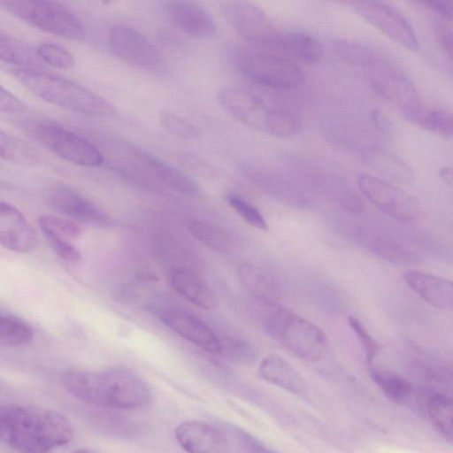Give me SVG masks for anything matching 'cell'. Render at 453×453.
<instances>
[{"instance_id":"6da1fadb","label":"cell","mask_w":453,"mask_h":453,"mask_svg":"<svg viewBox=\"0 0 453 453\" xmlns=\"http://www.w3.org/2000/svg\"><path fill=\"white\" fill-rule=\"evenodd\" d=\"M73 427L60 411L0 403V441L19 452L42 453L68 443Z\"/></svg>"},{"instance_id":"7a4b0ae2","label":"cell","mask_w":453,"mask_h":453,"mask_svg":"<svg viewBox=\"0 0 453 453\" xmlns=\"http://www.w3.org/2000/svg\"><path fill=\"white\" fill-rule=\"evenodd\" d=\"M61 380L72 395L95 406L135 410L145 407L151 400L144 380L127 368L101 372L70 369L63 372Z\"/></svg>"},{"instance_id":"3957f363","label":"cell","mask_w":453,"mask_h":453,"mask_svg":"<svg viewBox=\"0 0 453 453\" xmlns=\"http://www.w3.org/2000/svg\"><path fill=\"white\" fill-rule=\"evenodd\" d=\"M12 74L27 89L49 104L84 115L109 118L115 108L104 97L69 79L41 69L16 68Z\"/></svg>"},{"instance_id":"277c9868","label":"cell","mask_w":453,"mask_h":453,"mask_svg":"<svg viewBox=\"0 0 453 453\" xmlns=\"http://www.w3.org/2000/svg\"><path fill=\"white\" fill-rule=\"evenodd\" d=\"M218 101L233 118L259 132L279 138H290L300 129V122L294 113L271 107L240 88L229 86L221 88Z\"/></svg>"},{"instance_id":"5b68a950","label":"cell","mask_w":453,"mask_h":453,"mask_svg":"<svg viewBox=\"0 0 453 453\" xmlns=\"http://www.w3.org/2000/svg\"><path fill=\"white\" fill-rule=\"evenodd\" d=\"M268 334L301 359L318 361L327 349L322 329L311 320L286 308H275L267 317Z\"/></svg>"},{"instance_id":"8992f818","label":"cell","mask_w":453,"mask_h":453,"mask_svg":"<svg viewBox=\"0 0 453 453\" xmlns=\"http://www.w3.org/2000/svg\"><path fill=\"white\" fill-rule=\"evenodd\" d=\"M240 72L253 82L273 89L288 90L299 87L304 75L291 60L255 47H240L234 54Z\"/></svg>"},{"instance_id":"52a82bcc","label":"cell","mask_w":453,"mask_h":453,"mask_svg":"<svg viewBox=\"0 0 453 453\" xmlns=\"http://www.w3.org/2000/svg\"><path fill=\"white\" fill-rule=\"evenodd\" d=\"M0 6L49 34L74 41L86 36L81 20L58 0H0Z\"/></svg>"},{"instance_id":"ba28073f","label":"cell","mask_w":453,"mask_h":453,"mask_svg":"<svg viewBox=\"0 0 453 453\" xmlns=\"http://www.w3.org/2000/svg\"><path fill=\"white\" fill-rule=\"evenodd\" d=\"M31 133L35 140L46 149L74 165L96 167L104 161L101 151L94 144L53 119L36 121L31 127Z\"/></svg>"},{"instance_id":"9c48e42d","label":"cell","mask_w":453,"mask_h":453,"mask_svg":"<svg viewBox=\"0 0 453 453\" xmlns=\"http://www.w3.org/2000/svg\"><path fill=\"white\" fill-rule=\"evenodd\" d=\"M224 12L234 29L250 46L283 52L281 35L256 4L248 0H231L224 5Z\"/></svg>"},{"instance_id":"30bf717a","label":"cell","mask_w":453,"mask_h":453,"mask_svg":"<svg viewBox=\"0 0 453 453\" xmlns=\"http://www.w3.org/2000/svg\"><path fill=\"white\" fill-rule=\"evenodd\" d=\"M358 187L372 204L402 223H414L421 217V206L417 198L390 182L362 174Z\"/></svg>"},{"instance_id":"8fae6325","label":"cell","mask_w":453,"mask_h":453,"mask_svg":"<svg viewBox=\"0 0 453 453\" xmlns=\"http://www.w3.org/2000/svg\"><path fill=\"white\" fill-rule=\"evenodd\" d=\"M371 26L395 43L410 50L418 48V40L408 20L381 0H350L349 4Z\"/></svg>"},{"instance_id":"7c38bea8","label":"cell","mask_w":453,"mask_h":453,"mask_svg":"<svg viewBox=\"0 0 453 453\" xmlns=\"http://www.w3.org/2000/svg\"><path fill=\"white\" fill-rule=\"evenodd\" d=\"M366 70H369L370 83L373 90L380 96L400 107L407 118L421 108L414 86L395 66L381 58Z\"/></svg>"},{"instance_id":"4fadbf2b","label":"cell","mask_w":453,"mask_h":453,"mask_svg":"<svg viewBox=\"0 0 453 453\" xmlns=\"http://www.w3.org/2000/svg\"><path fill=\"white\" fill-rule=\"evenodd\" d=\"M150 310L171 330L211 354L220 353V340L194 314L168 304L150 306Z\"/></svg>"},{"instance_id":"5bb4252c","label":"cell","mask_w":453,"mask_h":453,"mask_svg":"<svg viewBox=\"0 0 453 453\" xmlns=\"http://www.w3.org/2000/svg\"><path fill=\"white\" fill-rule=\"evenodd\" d=\"M109 46L120 60L130 65L152 67L160 62V56L154 45L136 29L116 25L109 33Z\"/></svg>"},{"instance_id":"9a60e30c","label":"cell","mask_w":453,"mask_h":453,"mask_svg":"<svg viewBox=\"0 0 453 453\" xmlns=\"http://www.w3.org/2000/svg\"><path fill=\"white\" fill-rule=\"evenodd\" d=\"M49 205L75 222L96 227H110L111 219L77 191L64 185L54 187L48 195Z\"/></svg>"},{"instance_id":"2e32d148","label":"cell","mask_w":453,"mask_h":453,"mask_svg":"<svg viewBox=\"0 0 453 453\" xmlns=\"http://www.w3.org/2000/svg\"><path fill=\"white\" fill-rule=\"evenodd\" d=\"M179 444L191 453H223L230 450L231 441L226 429L203 421L191 420L175 429Z\"/></svg>"},{"instance_id":"e0dca14e","label":"cell","mask_w":453,"mask_h":453,"mask_svg":"<svg viewBox=\"0 0 453 453\" xmlns=\"http://www.w3.org/2000/svg\"><path fill=\"white\" fill-rule=\"evenodd\" d=\"M40 238L25 215L15 206L0 200V245L18 253L35 250Z\"/></svg>"},{"instance_id":"ac0fdd59","label":"cell","mask_w":453,"mask_h":453,"mask_svg":"<svg viewBox=\"0 0 453 453\" xmlns=\"http://www.w3.org/2000/svg\"><path fill=\"white\" fill-rule=\"evenodd\" d=\"M165 14L170 22L183 33L195 38L208 40L216 33V26L211 15L198 4L191 0H169Z\"/></svg>"},{"instance_id":"d6986e66","label":"cell","mask_w":453,"mask_h":453,"mask_svg":"<svg viewBox=\"0 0 453 453\" xmlns=\"http://www.w3.org/2000/svg\"><path fill=\"white\" fill-rule=\"evenodd\" d=\"M243 173L265 193L295 208H305L308 197L294 181L267 168L243 165Z\"/></svg>"},{"instance_id":"ffe728a7","label":"cell","mask_w":453,"mask_h":453,"mask_svg":"<svg viewBox=\"0 0 453 453\" xmlns=\"http://www.w3.org/2000/svg\"><path fill=\"white\" fill-rule=\"evenodd\" d=\"M304 170L306 180L318 191L322 192L341 207L352 213H360L364 204L349 182L342 176L322 169L319 166L307 165Z\"/></svg>"},{"instance_id":"44dd1931","label":"cell","mask_w":453,"mask_h":453,"mask_svg":"<svg viewBox=\"0 0 453 453\" xmlns=\"http://www.w3.org/2000/svg\"><path fill=\"white\" fill-rule=\"evenodd\" d=\"M406 284L430 305L450 310L453 306L451 280L420 270H411L404 274Z\"/></svg>"},{"instance_id":"7402d4cb","label":"cell","mask_w":453,"mask_h":453,"mask_svg":"<svg viewBox=\"0 0 453 453\" xmlns=\"http://www.w3.org/2000/svg\"><path fill=\"white\" fill-rule=\"evenodd\" d=\"M132 153L147 165L161 181L178 193L188 196H196L200 194L197 183L180 170L139 147H132Z\"/></svg>"},{"instance_id":"603a6c76","label":"cell","mask_w":453,"mask_h":453,"mask_svg":"<svg viewBox=\"0 0 453 453\" xmlns=\"http://www.w3.org/2000/svg\"><path fill=\"white\" fill-rule=\"evenodd\" d=\"M170 282L177 293L192 303L206 310L217 307L215 294L206 281L193 271L175 268L171 273Z\"/></svg>"},{"instance_id":"cb8c5ba5","label":"cell","mask_w":453,"mask_h":453,"mask_svg":"<svg viewBox=\"0 0 453 453\" xmlns=\"http://www.w3.org/2000/svg\"><path fill=\"white\" fill-rule=\"evenodd\" d=\"M350 232L356 242L385 260L395 264L417 261L416 256L409 250L376 232L363 227H353Z\"/></svg>"},{"instance_id":"d4e9b609","label":"cell","mask_w":453,"mask_h":453,"mask_svg":"<svg viewBox=\"0 0 453 453\" xmlns=\"http://www.w3.org/2000/svg\"><path fill=\"white\" fill-rule=\"evenodd\" d=\"M238 275L247 291L260 302L274 305L280 299L281 292L278 283L262 268L244 262L238 267Z\"/></svg>"},{"instance_id":"484cf974","label":"cell","mask_w":453,"mask_h":453,"mask_svg":"<svg viewBox=\"0 0 453 453\" xmlns=\"http://www.w3.org/2000/svg\"><path fill=\"white\" fill-rule=\"evenodd\" d=\"M258 371L265 380L288 392L297 395L305 390V382L301 374L280 356L273 354L265 357Z\"/></svg>"},{"instance_id":"4316f807","label":"cell","mask_w":453,"mask_h":453,"mask_svg":"<svg viewBox=\"0 0 453 453\" xmlns=\"http://www.w3.org/2000/svg\"><path fill=\"white\" fill-rule=\"evenodd\" d=\"M365 164L373 171L394 181L410 184L414 180L411 167L394 154L380 149L369 148L364 151Z\"/></svg>"},{"instance_id":"83f0119b","label":"cell","mask_w":453,"mask_h":453,"mask_svg":"<svg viewBox=\"0 0 453 453\" xmlns=\"http://www.w3.org/2000/svg\"><path fill=\"white\" fill-rule=\"evenodd\" d=\"M281 43L283 52L307 63L318 62L324 55L320 42L306 33L288 32L281 35Z\"/></svg>"},{"instance_id":"f1b7e54d","label":"cell","mask_w":453,"mask_h":453,"mask_svg":"<svg viewBox=\"0 0 453 453\" xmlns=\"http://www.w3.org/2000/svg\"><path fill=\"white\" fill-rule=\"evenodd\" d=\"M370 376L383 394L393 403H404L411 397L412 387L401 375L370 365Z\"/></svg>"},{"instance_id":"f546056e","label":"cell","mask_w":453,"mask_h":453,"mask_svg":"<svg viewBox=\"0 0 453 453\" xmlns=\"http://www.w3.org/2000/svg\"><path fill=\"white\" fill-rule=\"evenodd\" d=\"M0 61L19 68L42 69V62L31 47L8 35L0 34Z\"/></svg>"},{"instance_id":"4dcf8cb0","label":"cell","mask_w":453,"mask_h":453,"mask_svg":"<svg viewBox=\"0 0 453 453\" xmlns=\"http://www.w3.org/2000/svg\"><path fill=\"white\" fill-rule=\"evenodd\" d=\"M0 159L20 165H34L39 157L26 142L0 129Z\"/></svg>"},{"instance_id":"1f68e13d","label":"cell","mask_w":453,"mask_h":453,"mask_svg":"<svg viewBox=\"0 0 453 453\" xmlns=\"http://www.w3.org/2000/svg\"><path fill=\"white\" fill-rule=\"evenodd\" d=\"M34 338L32 327L23 319L0 311V345L20 347Z\"/></svg>"},{"instance_id":"d6a6232c","label":"cell","mask_w":453,"mask_h":453,"mask_svg":"<svg viewBox=\"0 0 453 453\" xmlns=\"http://www.w3.org/2000/svg\"><path fill=\"white\" fill-rule=\"evenodd\" d=\"M431 423L447 441H452V401L443 394L433 395L426 405Z\"/></svg>"},{"instance_id":"836d02e7","label":"cell","mask_w":453,"mask_h":453,"mask_svg":"<svg viewBox=\"0 0 453 453\" xmlns=\"http://www.w3.org/2000/svg\"><path fill=\"white\" fill-rule=\"evenodd\" d=\"M335 52L345 61L365 69L375 65L381 57L367 46L343 38L334 40Z\"/></svg>"},{"instance_id":"e575fe53","label":"cell","mask_w":453,"mask_h":453,"mask_svg":"<svg viewBox=\"0 0 453 453\" xmlns=\"http://www.w3.org/2000/svg\"><path fill=\"white\" fill-rule=\"evenodd\" d=\"M445 139H450L453 134V119L450 112L444 110L423 111L421 108L408 118Z\"/></svg>"},{"instance_id":"d590c367","label":"cell","mask_w":453,"mask_h":453,"mask_svg":"<svg viewBox=\"0 0 453 453\" xmlns=\"http://www.w3.org/2000/svg\"><path fill=\"white\" fill-rule=\"evenodd\" d=\"M190 234L207 248L217 251H227L232 242L229 235L222 229L207 222L193 220L188 223Z\"/></svg>"},{"instance_id":"8d00e7d4","label":"cell","mask_w":453,"mask_h":453,"mask_svg":"<svg viewBox=\"0 0 453 453\" xmlns=\"http://www.w3.org/2000/svg\"><path fill=\"white\" fill-rule=\"evenodd\" d=\"M38 226L44 236L54 235L72 241L81 234L80 226L64 216L41 215L38 218Z\"/></svg>"},{"instance_id":"74e56055","label":"cell","mask_w":453,"mask_h":453,"mask_svg":"<svg viewBox=\"0 0 453 453\" xmlns=\"http://www.w3.org/2000/svg\"><path fill=\"white\" fill-rule=\"evenodd\" d=\"M159 121L165 132L177 138L194 140L200 136V130L194 124L171 111H162Z\"/></svg>"},{"instance_id":"f35d334b","label":"cell","mask_w":453,"mask_h":453,"mask_svg":"<svg viewBox=\"0 0 453 453\" xmlns=\"http://www.w3.org/2000/svg\"><path fill=\"white\" fill-rule=\"evenodd\" d=\"M226 202L250 226L261 231L268 229L267 223L259 210L242 196L230 193L226 196Z\"/></svg>"},{"instance_id":"ab89813d","label":"cell","mask_w":453,"mask_h":453,"mask_svg":"<svg viewBox=\"0 0 453 453\" xmlns=\"http://www.w3.org/2000/svg\"><path fill=\"white\" fill-rule=\"evenodd\" d=\"M35 52L42 63L54 67L70 69L75 64L73 55L66 49L53 42L41 43Z\"/></svg>"},{"instance_id":"60d3db41","label":"cell","mask_w":453,"mask_h":453,"mask_svg":"<svg viewBox=\"0 0 453 453\" xmlns=\"http://www.w3.org/2000/svg\"><path fill=\"white\" fill-rule=\"evenodd\" d=\"M220 353L236 360L249 361L255 357L254 348L248 342L242 339H226L220 341Z\"/></svg>"},{"instance_id":"b9f144b4","label":"cell","mask_w":453,"mask_h":453,"mask_svg":"<svg viewBox=\"0 0 453 453\" xmlns=\"http://www.w3.org/2000/svg\"><path fill=\"white\" fill-rule=\"evenodd\" d=\"M349 324L361 342L367 361L372 365L373 358L376 357L380 349L378 342L357 318L349 317Z\"/></svg>"},{"instance_id":"7bdbcfd3","label":"cell","mask_w":453,"mask_h":453,"mask_svg":"<svg viewBox=\"0 0 453 453\" xmlns=\"http://www.w3.org/2000/svg\"><path fill=\"white\" fill-rule=\"evenodd\" d=\"M53 252L61 259L68 263H78L81 259L80 250L70 240L54 235H45Z\"/></svg>"},{"instance_id":"ee69618b","label":"cell","mask_w":453,"mask_h":453,"mask_svg":"<svg viewBox=\"0 0 453 453\" xmlns=\"http://www.w3.org/2000/svg\"><path fill=\"white\" fill-rule=\"evenodd\" d=\"M230 437L231 444L238 446L241 451L265 452L268 449L257 440L246 432L238 428L226 429Z\"/></svg>"},{"instance_id":"f6af8a7d","label":"cell","mask_w":453,"mask_h":453,"mask_svg":"<svg viewBox=\"0 0 453 453\" xmlns=\"http://www.w3.org/2000/svg\"><path fill=\"white\" fill-rule=\"evenodd\" d=\"M26 104L18 96L0 85V112L16 115L23 112Z\"/></svg>"},{"instance_id":"bcb514c9","label":"cell","mask_w":453,"mask_h":453,"mask_svg":"<svg viewBox=\"0 0 453 453\" xmlns=\"http://www.w3.org/2000/svg\"><path fill=\"white\" fill-rule=\"evenodd\" d=\"M179 159L181 165L193 172L198 173L199 174L211 173V168L209 164L194 154L182 153L180 155Z\"/></svg>"},{"instance_id":"7dc6e473","label":"cell","mask_w":453,"mask_h":453,"mask_svg":"<svg viewBox=\"0 0 453 453\" xmlns=\"http://www.w3.org/2000/svg\"><path fill=\"white\" fill-rule=\"evenodd\" d=\"M434 33L437 37L438 42H440L442 49L449 54V57L452 56V31L450 27L443 22H436L434 24Z\"/></svg>"},{"instance_id":"c3c4849f","label":"cell","mask_w":453,"mask_h":453,"mask_svg":"<svg viewBox=\"0 0 453 453\" xmlns=\"http://www.w3.org/2000/svg\"><path fill=\"white\" fill-rule=\"evenodd\" d=\"M371 119L376 128L383 133H389L392 129L390 119L383 112L379 110H372Z\"/></svg>"},{"instance_id":"681fc988","label":"cell","mask_w":453,"mask_h":453,"mask_svg":"<svg viewBox=\"0 0 453 453\" xmlns=\"http://www.w3.org/2000/svg\"><path fill=\"white\" fill-rule=\"evenodd\" d=\"M440 176L446 183L450 184L452 181V173L450 168H443L440 172Z\"/></svg>"},{"instance_id":"f907efd6","label":"cell","mask_w":453,"mask_h":453,"mask_svg":"<svg viewBox=\"0 0 453 453\" xmlns=\"http://www.w3.org/2000/svg\"><path fill=\"white\" fill-rule=\"evenodd\" d=\"M328 1L336 2V3H340V4H349V3H350V0H328Z\"/></svg>"},{"instance_id":"816d5d0a","label":"cell","mask_w":453,"mask_h":453,"mask_svg":"<svg viewBox=\"0 0 453 453\" xmlns=\"http://www.w3.org/2000/svg\"><path fill=\"white\" fill-rule=\"evenodd\" d=\"M410 1H412V0H410Z\"/></svg>"}]
</instances>
